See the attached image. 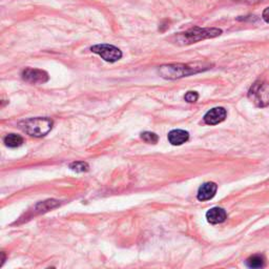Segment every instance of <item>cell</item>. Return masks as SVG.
<instances>
[{
  "instance_id": "52a82bcc",
  "label": "cell",
  "mask_w": 269,
  "mask_h": 269,
  "mask_svg": "<svg viewBox=\"0 0 269 269\" xmlns=\"http://www.w3.org/2000/svg\"><path fill=\"white\" fill-rule=\"evenodd\" d=\"M227 111L224 107H215L208 110L204 116V122L208 125H216L225 120Z\"/></svg>"
},
{
  "instance_id": "277c9868",
  "label": "cell",
  "mask_w": 269,
  "mask_h": 269,
  "mask_svg": "<svg viewBox=\"0 0 269 269\" xmlns=\"http://www.w3.org/2000/svg\"><path fill=\"white\" fill-rule=\"evenodd\" d=\"M248 98L257 107L269 105V83L256 81L252 84L248 92Z\"/></svg>"
},
{
  "instance_id": "2e32d148",
  "label": "cell",
  "mask_w": 269,
  "mask_h": 269,
  "mask_svg": "<svg viewBox=\"0 0 269 269\" xmlns=\"http://www.w3.org/2000/svg\"><path fill=\"white\" fill-rule=\"evenodd\" d=\"M262 18L264 19L265 22H267V24H269V7L266 8V9L263 11V13H262Z\"/></svg>"
},
{
  "instance_id": "e0dca14e",
  "label": "cell",
  "mask_w": 269,
  "mask_h": 269,
  "mask_svg": "<svg viewBox=\"0 0 269 269\" xmlns=\"http://www.w3.org/2000/svg\"><path fill=\"white\" fill-rule=\"evenodd\" d=\"M237 2L245 3V4H248V5H255V4H259L260 0H237Z\"/></svg>"
},
{
  "instance_id": "8992f818",
  "label": "cell",
  "mask_w": 269,
  "mask_h": 269,
  "mask_svg": "<svg viewBox=\"0 0 269 269\" xmlns=\"http://www.w3.org/2000/svg\"><path fill=\"white\" fill-rule=\"evenodd\" d=\"M22 79L31 84H42L49 80V74L46 71L38 69H28L22 71Z\"/></svg>"
},
{
  "instance_id": "7a4b0ae2",
  "label": "cell",
  "mask_w": 269,
  "mask_h": 269,
  "mask_svg": "<svg viewBox=\"0 0 269 269\" xmlns=\"http://www.w3.org/2000/svg\"><path fill=\"white\" fill-rule=\"evenodd\" d=\"M221 34V29L194 27L184 33L177 34V35L173 37V39L177 44H180V46H188V44H193L201 40L216 38L220 36Z\"/></svg>"
},
{
  "instance_id": "5b68a950",
  "label": "cell",
  "mask_w": 269,
  "mask_h": 269,
  "mask_svg": "<svg viewBox=\"0 0 269 269\" xmlns=\"http://www.w3.org/2000/svg\"><path fill=\"white\" fill-rule=\"evenodd\" d=\"M91 51L99 55L106 62H116L122 58V52L110 44H97L91 48Z\"/></svg>"
},
{
  "instance_id": "30bf717a",
  "label": "cell",
  "mask_w": 269,
  "mask_h": 269,
  "mask_svg": "<svg viewBox=\"0 0 269 269\" xmlns=\"http://www.w3.org/2000/svg\"><path fill=\"white\" fill-rule=\"evenodd\" d=\"M189 139V133L183 129H174L168 133V141L173 145H181Z\"/></svg>"
},
{
  "instance_id": "3957f363",
  "label": "cell",
  "mask_w": 269,
  "mask_h": 269,
  "mask_svg": "<svg viewBox=\"0 0 269 269\" xmlns=\"http://www.w3.org/2000/svg\"><path fill=\"white\" fill-rule=\"evenodd\" d=\"M53 124L54 122L50 118L37 117L21 121L18 123V126L22 131L30 134V136L40 138L44 137L51 131Z\"/></svg>"
},
{
  "instance_id": "8fae6325",
  "label": "cell",
  "mask_w": 269,
  "mask_h": 269,
  "mask_svg": "<svg viewBox=\"0 0 269 269\" xmlns=\"http://www.w3.org/2000/svg\"><path fill=\"white\" fill-rule=\"evenodd\" d=\"M4 142L8 148L15 149V148H19L20 145H22V143H24V139H22V137L19 136V134L9 133L5 137Z\"/></svg>"
},
{
  "instance_id": "6da1fadb",
  "label": "cell",
  "mask_w": 269,
  "mask_h": 269,
  "mask_svg": "<svg viewBox=\"0 0 269 269\" xmlns=\"http://www.w3.org/2000/svg\"><path fill=\"white\" fill-rule=\"evenodd\" d=\"M210 69V64L208 63H174V64H164L159 67V74L164 79L176 80L183 77H188L190 75L198 74L200 72H204Z\"/></svg>"
},
{
  "instance_id": "9c48e42d",
  "label": "cell",
  "mask_w": 269,
  "mask_h": 269,
  "mask_svg": "<svg viewBox=\"0 0 269 269\" xmlns=\"http://www.w3.org/2000/svg\"><path fill=\"white\" fill-rule=\"evenodd\" d=\"M206 219L210 224H220L227 219V214L221 207H214L206 212Z\"/></svg>"
},
{
  "instance_id": "4fadbf2b",
  "label": "cell",
  "mask_w": 269,
  "mask_h": 269,
  "mask_svg": "<svg viewBox=\"0 0 269 269\" xmlns=\"http://www.w3.org/2000/svg\"><path fill=\"white\" fill-rule=\"evenodd\" d=\"M70 168L76 173H84V172L88 171V165H87V163H85L83 161H77V162L71 163Z\"/></svg>"
},
{
  "instance_id": "9a60e30c",
  "label": "cell",
  "mask_w": 269,
  "mask_h": 269,
  "mask_svg": "<svg viewBox=\"0 0 269 269\" xmlns=\"http://www.w3.org/2000/svg\"><path fill=\"white\" fill-rule=\"evenodd\" d=\"M184 99H185V101H187L188 103H195L199 99V94L197 92H188L185 94Z\"/></svg>"
},
{
  "instance_id": "5bb4252c",
  "label": "cell",
  "mask_w": 269,
  "mask_h": 269,
  "mask_svg": "<svg viewBox=\"0 0 269 269\" xmlns=\"http://www.w3.org/2000/svg\"><path fill=\"white\" fill-rule=\"evenodd\" d=\"M141 139L143 141H145L147 143L150 144H156L159 140V137L157 136L155 132H151V131H145L141 133Z\"/></svg>"
},
{
  "instance_id": "7c38bea8",
  "label": "cell",
  "mask_w": 269,
  "mask_h": 269,
  "mask_svg": "<svg viewBox=\"0 0 269 269\" xmlns=\"http://www.w3.org/2000/svg\"><path fill=\"white\" fill-rule=\"evenodd\" d=\"M265 264L264 256L260 254H254L249 256L247 260H246V265L249 268H262Z\"/></svg>"
},
{
  "instance_id": "ba28073f",
  "label": "cell",
  "mask_w": 269,
  "mask_h": 269,
  "mask_svg": "<svg viewBox=\"0 0 269 269\" xmlns=\"http://www.w3.org/2000/svg\"><path fill=\"white\" fill-rule=\"evenodd\" d=\"M218 185L214 182H206L201 185L198 190V200L199 201H208L216 196Z\"/></svg>"
}]
</instances>
